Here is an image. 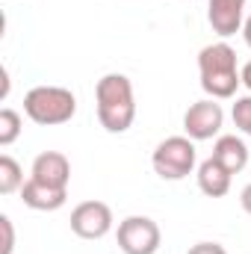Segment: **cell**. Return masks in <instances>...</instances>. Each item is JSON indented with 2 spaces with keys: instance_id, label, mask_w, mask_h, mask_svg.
<instances>
[{
  "instance_id": "obj_11",
  "label": "cell",
  "mask_w": 251,
  "mask_h": 254,
  "mask_svg": "<svg viewBox=\"0 0 251 254\" xmlns=\"http://www.w3.org/2000/svg\"><path fill=\"white\" fill-rule=\"evenodd\" d=\"M198 190L204 192L207 198H222V195H228L231 192V181H234V175L216 160V157H210V160H204L201 166H198Z\"/></svg>"
},
{
  "instance_id": "obj_17",
  "label": "cell",
  "mask_w": 251,
  "mask_h": 254,
  "mask_svg": "<svg viewBox=\"0 0 251 254\" xmlns=\"http://www.w3.org/2000/svg\"><path fill=\"white\" fill-rule=\"evenodd\" d=\"M187 254H228V252H225V246H219V243H198V246H192Z\"/></svg>"
},
{
  "instance_id": "obj_14",
  "label": "cell",
  "mask_w": 251,
  "mask_h": 254,
  "mask_svg": "<svg viewBox=\"0 0 251 254\" xmlns=\"http://www.w3.org/2000/svg\"><path fill=\"white\" fill-rule=\"evenodd\" d=\"M18 136H21V116L12 107H3L0 110V145L9 148Z\"/></svg>"
},
{
  "instance_id": "obj_16",
  "label": "cell",
  "mask_w": 251,
  "mask_h": 254,
  "mask_svg": "<svg viewBox=\"0 0 251 254\" xmlns=\"http://www.w3.org/2000/svg\"><path fill=\"white\" fill-rule=\"evenodd\" d=\"M0 234H3V252L0 254H12L15 252V228L9 216H0Z\"/></svg>"
},
{
  "instance_id": "obj_9",
  "label": "cell",
  "mask_w": 251,
  "mask_h": 254,
  "mask_svg": "<svg viewBox=\"0 0 251 254\" xmlns=\"http://www.w3.org/2000/svg\"><path fill=\"white\" fill-rule=\"evenodd\" d=\"M21 201H24L30 210L54 213V210L65 207V201H68V190H63V187H51V184H42V181L30 178V181L21 187Z\"/></svg>"
},
{
  "instance_id": "obj_5",
  "label": "cell",
  "mask_w": 251,
  "mask_h": 254,
  "mask_svg": "<svg viewBox=\"0 0 251 254\" xmlns=\"http://www.w3.org/2000/svg\"><path fill=\"white\" fill-rule=\"evenodd\" d=\"M119 249L125 254H157L163 234L160 225L148 216H127L125 222H119Z\"/></svg>"
},
{
  "instance_id": "obj_4",
  "label": "cell",
  "mask_w": 251,
  "mask_h": 254,
  "mask_svg": "<svg viewBox=\"0 0 251 254\" xmlns=\"http://www.w3.org/2000/svg\"><path fill=\"white\" fill-rule=\"evenodd\" d=\"M195 142L189 136H169L163 139L154 154H151V166L163 181H184L195 169Z\"/></svg>"
},
{
  "instance_id": "obj_12",
  "label": "cell",
  "mask_w": 251,
  "mask_h": 254,
  "mask_svg": "<svg viewBox=\"0 0 251 254\" xmlns=\"http://www.w3.org/2000/svg\"><path fill=\"white\" fill-rule=\"evenodd\" d=\"M213 157L231 172V175H240L246 166H249V145L240 139V136H219L216 145H213Z\"/></svg>"
},
{
  "instance_id": "obj_13",
  "label": "cell",
  "mask_w": 251,
  "mask_h": 254,
  "mask_svg": "<svg viewBox=\"0 0 251 254\" xmlns=\"http://www.w3.org/2000/svg\"><path fill=\"white\" fill-rule=\"evenodd\" d=\"M24 184L27 181H24V172H21L18 160H12L9 154H3L0 157V192L3 195H12V192L21 190Z\"/></svg>"
},
{
  "instance_id": "obj_3",
  "label": "cell",
  "mask_w": 251,
  "mask_h": 254,
  "mask_svg": "<svg viewBox=\"0 0 251 254\" xmlns=\"http://www.w3.org/2000/svg\"><path fill=\"white\" fill-rule=\"evenodd\" d=\"M24 113L30 122L42 127L65 125L77 113V98L65 86H33L24 95Z\"/></svg>"
},
{
  "instance_id": "obj_8",
  "label": "cell",
  "mask_w": 251,
  "mask_h": 254,
  "mask_svg": "<svg viewBox=\"0 0 251 254\" xmlns=\"http://www.w3.org/2000/svg\"><path fill=\"white\" fill-rule=\"evenodd\" d=\"M207 21L213 33H219L222 39L240 33L246 24V0H210Z\"/></svg>"
},
{
  "instance_id": "obj_7",
  "label": "cell",
  "mask_w": 251,
  "mask_h": 254,
  "mask_svg": "<svg viewBox=\"0 0 251 254\" xmlns=\"http://www.w3.org/2000/svg\"><path fill=\"white\" fill-rule=\"evenodd\" d=\"M222 125H225V113H222V104H216L213 98L195 101L184 113V130L192 142H207L219 136Z\"/></svg>"
},
{
  "instance_id": "obj_19",
  "label": "cell",
  "mask_w": 251,
  "mask_h": 254,
  "mask_svg": "<svg viewBox=\"0 0 251 254\" xmlns=\"http://www.w3.org/2000/svg\"><path fill=\"white\" fill-rule=\"evenodd\" d=\"M240 74H243V86H246V89L251 92V63L243 65V71H240Z\"/></svg>"
},
{
  "instance_id": "obj_15",
  "label": "cell",
  "mask_w": 251,
  "mask_h": 254,
  "mask_svg": "<svg viewBox=\"0 0 251 254\" xmlns=\"http://www.w3.org/2000/svg\"><path fill=\"white\" fill-rule=\"evenodd\" d=\"M234 125L240 127L246 136H251V95H243L234 101Z\"/></svg>"
},
{
  "instance_id": "obj_2",
  "label": "cell",
  "mask_w": 251,
  "mask_h": 254,
  "mask_svg": "<svg viewBox=\"0 0 251 254\" xmlns=\"http://www.w3.org/2000/svg\"><path fill=\"white\" fill-rule=\"evenodd\" d=\"M198 74H201V89L213 101H228L237 95L243 74L237 68V51L228 42H216L201 48L198 54Z\"/></svg>"
},
{
  "instance_id": "obj_18",
  "label": "cell",
  "mask_w": 251,
  "mask_h": 254,
  "mask_svg": "<svg viewBox=\"0 0 251 254\" xmlns=\"http://www.w3.org/2000/svg\"><path fill=\"white\" fill-rule=\"evenodd\" d=\"M240 204H243V210L251 216V184H249L243 192H240Z\"/></svg>"
},
{
  "instance_id": "obj_1",
  "label": "cell",
  "mask_w": 251,
  "mask_h": 254,
  "mask_svg": "<svg viewBox=\"0 0 251 254\" xmlns=\"http://www.w3.org/2000/svg\"><path fill=\"white\" fill-rule=\"evenodd\" d=\"M98 122L107 133H125L136 119V95L127 74H104L95 86Z\"/></svg>"
},
{
  "instance_id": "obj_6",
  "label": "cell",
  "mask_w": 251,
  "mask_h": 254,
  "mask_svg": "<svg viewBox=\"0 0 251 254\" xmlns=\"http://www.w3.org/2000/svg\"><path fill=\"white\" fill-rule=\"evenodd\" d=\"M71 231L80 240H104L113 231V210L104 201H83L71 210Z\"/></svg>"
},
{
  "instance_id": "obj_20",
  "label": "cell",
  "mask_w": 251,
  "mask_h": 254,
  "mask_svg": "<svg viewBox=\"0 0 251 254\" xmlns=\"http://www.w3.org/2000/svg\"><path fill=\"white\" fill-rule=\"evenodd\" d=\"M243 39H246V45L251 48V15L246 18V24H243Z\"/></svg>"
},
{
  "instance_id": "obj_10",
  "label": "cell",
  "mask_w": 251,
  "mask_h": 254,
  "mask_svg": "<svg viewBox=\"0 0 251 254\" xmlns=\"http://www.w3.org/2000/svg\"><path fill=\"white\" fill-rule=\"evenodd\" d=\"M30 178L42 181V184H51V187H63L68 190V181H71V163L68 157L60 151H45L33 160V172Z\"/></svg>"
}]
</instances>
